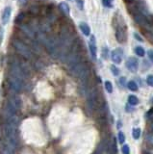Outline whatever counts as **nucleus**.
<instances>
[{
  "label": "nucleus",
  "mask_w": 153,
  "mask_h": 154,
  "mask_svg": "<svg viewBox=\"0 0 153 154\" xmlns=\"http://www.w3.org/2000/svg\"><path fill=\"white\" fill-rule=\"evenodd\" d=\"M130 1H135V0H130Z\"/></svg>",
  "instance_id": "nucleus-35"
},
{
  "label": "nucleus",
  "mask_w": 153,
  "mask_h": 154,
  "mask_svg": "<svg viewBox=\"0 0 153 154\" xmlns=\"http://www.w3.org/2000/svg\"><path fill=\"white\" fill-rule=\"evenodd\" d=\"M8 82H9L10 88L12 89L14 92H20L22 90V89H23L24 81L17 78V77H14V76L9 75Z\"/></svg>",
  "instance_id": "nucleus-5"
},
{
  "label": "nucleus",
  "mask_w": 153,
  "mask_h": 154,
  "mask_svg": "<svg viewBox=\"0 0 153 154\" xmlns=\"http://www.w3.org/2000/svg\"><path fill=\"white\" fill-rule=\"evenodd\" d=\"M151 129L153 130V122H152V124H151Z\"/></svg>",
  "instance_id": "nucleus-34"
},
{
  "label": "nucleus",
  "mask_w": 153,
  "mask_h": 154,
  "mask_svg": "<svg viewBox=\"0 0 153 154\" xmlns=\"http://www.w3.org/2000/svg\"><path fill=\"white\" fill-rule=\"evenodd\" d=\"M117 17V19L115 17L114 18V24L116 27V38L117 42L120 44H124L127 40V34H126V25L123 21V18H121V17Z\"/></svg>",
  "instance_id": "nucleus-3"
},
{
  "label": "nucleus",
  "mask_w": 153,
  "mask_h": 154,
  "mask_svg": "<svg viewBox=\"0 0 153 154\" xmlns=\"http://www.w3.org/2000/svg\"><path fill=\"white\" fill-rule=\"evenodd\" d=\"M59 8H60V10L62 11L63 14H65L66 15H70V6L67 5V3H66V2H61L59 4Z\"/></svg>",
  "instance_id": "nucleus-14"
},
{
  "label": "nucleus",
  "mask_w": 153,
  "mask_h": 154,
  "mask_svg": "<svg viewBox=\"0 0 153 154\" xmlns=\"http://www.w3.org/2000/svg\"><path fill=\"white\" fill-rule=\"evenodd\" d=\"M117 138H118V142H120V144H123L124 141H125V136L124 134L121 132H118V135H117Z\"/></svg>",
  "instance_id": "nucleus-24"
},
{
  "label": "nucleus",
  "mask_w": 153,
  "mask_h": 154,
  "mask_svg": "<svg viewBox=\"0 0 153 154\" xmlns=\"http://www.w3.org/2000/svg\"><path fill=\"white\" fill-rule=\"evenodd\" d=\"M104 86H105V90L109 92V94H112L113 92V85L110 81H105L104 83Z\"/></svg>",
  "instance_id": "nucleus-18"
},
{
  "label": "nucleus",
  "mask_w": 153,
  "mask_h": 154,
  "mask_svg": "<svg viewBox=\"0 0 153 154\" xmlns=\"http://www.w3.org/2000/svg\"><path fill=\"white\" fill-rule=\"evenodd\" d=\"M12 44L14 46V48L16 49V51L21 57H23L24 59H30L32 57V50L29 48V46L27 44H24L20 38H14Z\"/></svg>",
  "instance_id": "nucleus-4"
},
{
  "label": "nucleus",
  "mask_w": 153,
  "mask_h": 154,
  "mask_svg": "<svg viewBox=\"0 0 153 154\" xmlns=\"http://www.w3.org/2000/svg\"><path fill=\"white\" fill-rule=\"evenodd\" d=\"M125 65L129 71L135 73L138 70V68H139V61L136 57H129L126 61Z\"/></svg>",
  "instance_id": "nucleus-6"
},
{
  "label": "nucleus",
  "mask_w": 153,
  "mask_h": 154,
  "mask_svg": "<svg viewBox=\"0 0 153 154\" xmlns=\"http://www.w3.org/2000/svg\"><path fill=\"white\" fill-rule=\"evenodd\" d=\"M128 103L130 104V105H132V106H135L137 105V104H139V98L137 97L136 95H129L128 96Z\"/></svg>",
  "instance_id": "nucleus-15"
},
{
  "label": "nucleus",
  "mask_w": 153,
  "mask_h": 154,
  "mask_svg": "<svg viewBox=\"0 0 153 154\" xmlns=\"http://www.w3.org/2000/svg\"><path fill=\"white\" fill-rule=\"evenodd\" d=\"M127 88L129 89L130 91L132 92H137L138 91V85L137 83L135 82V81H129V82H127Z\"/></svg>",
  "instance_id": "nucleus-16"
},
{
  "label": "nucleus",
  "mask_w": 153,
  "mask_h": 154,
  "mask_svg": "<svg viewBox=\"0 0 153 154\" xmlns=\"http://www.w3.org/2000/svg\"><path fill=\"white\" fill-rule=\"evenodd\" d=\"M76 2H77V5H78L79 9L83 10L84 9V1L83 0H76Z\"/></svg>",
  "instance_id": "nucleus-27"
},
{
  "label": "nucleus",
  "mask_w": 153,
  "mask_h": 154,
  "mask_svg": "<svg viewBox=\"0 0 153 154\" xmlns=\"http://www.w3.org/2000/svg\"><path fill=\"white\" fill-rule=\"evenodd\" d=\"M41 42L44 44L48 53L50 54L53 58H60L61 44H60L59 37L46 36V35H44V38L41 40Z\"/></svg>",
  "instance_id": "nucleus-2"
},
{
  "label": "nucleus",
  "mask_w": 153,
  "mask_h": 154,
  "mask_svg": "<svg viewBox=\"0 0 153 154\" xmlns=\"http://www.w3.org/2000/svg\"><path fill=\"white\" fill-rule=\"evenodd\" d=\"M108 53H109V49L106 46H103L102 47V52H101V56L103 59H108Z\"/></svg>",
  "instance_id": "nucleus-20"
},
{
  "label": "nucleus",
  "mask_w": 153,
  "mask_h": 154,
  "mask_svg": "<svg viewBox=\"0 0 153 154\" xmlns=\"http://www.w3.org/2000/svg\"><path fill=\"white\" fill-rule=\"evenodd\" d=\"M70 72V74L80 80V83L83 82H88L91 75V67L90 65L85 61L79 62L78 64H76L74 67L68 69Z\"/></svg>",
  "instance_id": "nucleus-1"
},
{
  "label": "nucleus",
  "mask_w": 153,
  "mask_h": 154,
  "mask_svg": "<svg viewBox=\"0 0 153 154\" xmlns=\"http://www.w3.org/2000/svg\"><path fill=\"white\" fill-rule=\"evenodd\" d=\"M20 29L23 31V33L26 35L27 37L31 38H36V30L34 29V27H32L29 24H21L20 25Z\"/></svg>",
  "instance_id": "nucleus-8"
},
{
  "label": "nucleus",
  "mask_w": 153,
  "mask_h": 154,
  "mask_svg": "<svg viewBox=\"0 0 153 154\" xmlns=\"http://www.w3.org/2000/svg\"><path fill=\"white\" fill-rule=\"evenodd\" d=\"M16 147L17 145H13L12 142H10L9 141L4 140V144L2 146V154H16Z\"/></svg>",
  "instance_id": "nucleus-7"
},
{
  "label": "nucleus",
  "mask_w": 153,
  "mask_h": 154,
  "mask_svg": "<svg viewBox=\"0 0 153 154\" xmlns=\"http://www.w3.org/2000/svg\"><path fill=\"white\" fill-rule=\"evenodd\" d=\"M134 37H135V38L137 41H143V38H141V36L139 34H137V33H134Z\"/></svg>",
  "instance_id": "nucleus-30"
},
{
  "label": "nucleus",
  "mask_w": 153,
  "mask_h": 154,
  "mask_svg": "<svg viewBox=\"0 0 153 154\" xmlns=\"http://www.w3.org/2000/svg\"><path fill=\"white\" fill-rule=\"evenodd\" d=\"M147 55H148V58H149V60H150L152 63H153V49H150V50H148V52H147Z\"/></svg>",
  "instance_id": "nucleus-28"
},
{
  "label": "nucleus",
  "mask_w": 153,
  "mask_h": 154,
  "mask_svg": "<svg viewBox=\"0 0 153 154\" xmlns=\"http://www.w3.org/2000/svg\"><path fill=\"white\" fill-rule=\"evenodd\" d=\"M121 152L122 154H130V147L128 145H124L121 147Z\"/></svg>",
  "instance_id": "nucleus-23"
},
{
  "label": "nucleus",
  "mask_w": 153,
  "mask_h": 154,
  "mask_svg": "<svg viewBox=\"0 0 153 154\" xmlns=\"http://www.w3.org/2000/svg\"><path fill=\"white\" fill-rule=\"evenodd\" d=\"M132 135H133V138L135 139V140H139L140 137H141V129L140 128H134Z\"/></svg>",
  "instance_id": "nucleus-19"
},
{
  "label": "nucleus",
  "mask_w": 153,
  "mask_h": 154,
  "mask_svg": "<svg viewBox=\"0 0 153 154\" xmlns=\"http://www.w3.org/2000/svg\"><path fill=\"white\" fill-rule=\"evenodd\" d=\"M18 2H20L21 5H24V4L27 2V0H18Z\"/></svg>",
  "instance_id": "nucleus-33"
},
{
  "label": "nucleus",
  "mask_w": 153,
  "mask_h": 154,
  "mask_svg": "<svg viewBox=\"0 0 153 154\" xmlns=\"http://www.w3.org/2000/svg\"><path fill=\"white\" fill-rule=\"evenodd\" d=\"M11 14H12V8L11 7H6L4 11H3L2 15H1V19H2V23L3 24H7L10 20L11 17Z\"/></svg>",
  "instance_id": "nucleus-11"
},
{
  "label": "nucleus",
  "mask_w": 153,
  "mask_h": 154,
  "mask_svg": "<svg viewBox=\"0 0 153 154\" xmlns=\"http://www.w3.org/2000/svg\"><path fill=\"white\" fill-rule=\"evenodd\" d=\"M121 126H122V124H121V121H117V129H120Z\"/></svg>",
  "instance_id": "nucleus-32"
},
{
  "label": "nucleus",
  "mask_w": 153,
  "mask_h": 154,
  "mask_svg": "<svg viewBox=\"0 0 153 154\" xmlns=\"http://www.w3.org/2000/svg\"><path fill=\"white\" fill-rule=\"evenodd\" d=\"M146 154H150V153H146Z\"/></svg>",
  "instance_id": "nucleus-37"
},
{
  "label": "nucleus",
  "mask_w": 153,
  "mask_h": 154,
  "mask_svg": "<svg viewBox=\"0 0 153 154\" xmlns=\"http://www.w3.org/2000/svg\"><path fill=\"white\" fill-rule=\"evenodd\" d=\"M146 83H147L148 86L153 87V75L152 74L151 75H148L146 77Z\"/></svg>",
  "instance_id": "nucleus-25"
},
{
  "label": "nucleus",
  "mask_w": 153,
  "mask_h": 154,
  "mask_svg": "<svg viewBox=\"0 0 153 154\" xmlns=\"http://www.w3.org/2000/svg\"><path fill=\"white\" fill-rule=\"evenodd\" d=\"M8 101L12 104V105L16 108L17 111L20 109V107H21V100H20V97H17V96H12V97H10L8 99Z\"/></svg>",
  "instance_id": "nucleus-12"
},
{
  "label": "nucleus",
  "mask_w": 153,
  "mask_h": 154,
  "mask_svg": "<svg viewBox=\"0 0 153 154\" xmlns=\"http://www.w3.org/2000/svg\"><path fill=\"white\" fill-rule=\"evenodd\" d=\"M102 4L104 7L107 8H112V3H111V0H102Z\"/></svg>",
  "instance_id": "nucleus-26"
},
{
  "label": "nucleus",
  "mask_w": 153,
  "mask_h": 154,
  "mask_svg": "<svg viewBox=\"0 0 153 154\" xmlns=\"http://www.w3.org/2000/svg\"><path fill=\"white\" fill-rule=\"evenodd\" d=\"M79 28L80 30L82 31V33L85 35V36L87 37H89L90 36V34H91V28H90V26L87 24L86 22H81L79 24Z\"/></svg>",
  "instance_id": "nucleus-13"
},
{
  "label": "nucleus",
  "mask_w": 153,
  "mask_h": 154,
  "mask_svg": "<svg viewBox=\"0 0 153 154\" xmlns=\"http://www.w3.org/2000/svg\"><path fill=\"white\" fill-rule=\"evenodd\" d=\"M2 40H3V30L2 28H0V44H1Z\"/></svg>",
  "instance_id": "nucleus-31"
},
{
  "label": "nucleus",
  "mask_w": 153,
  "mask_h": 154,
  "mask_svg": "<svg viewBox=\"0 0 153 154\" xmlns=\"http://www.w3.org/2000/svg\"><path fill=\"white\" fill-rule=\"evenodd\" d=\"M111 71H112L113 75H115V76L120 75V69H118L116 65H111Z\"/></svg>",
  "instance_id": "nucleus-21"
},
{
  "label": "nucleus",
  "mask_w": 153,
  "mask_h": 154,
  "mask_svg": "<svg viewBox=\"0 0 153 154\" xmlns=\"http://www.w3.org/2000/svg\"><path fill=\"white\" fill-rule=\"evenodd\" d=\"M122 55H123V52H122L121 48H117L115 49L114 51L111 54V58H112V61L115 64H120L122 61Z\"/></svg>",
  "instance_id": "nucleus-9"
},
{
  "label": "nucleus",
  "mask_w": 153,
  "mask_h": 154,
  "mask_svg": "<svg viewBox=\"0 0 153 154\" xmlns=\"http://www.w3.org/2000/svg\"><path fill=\"white\" fill-rule=\"evenodd\" d=\"M125 83H126V79L124 78V77H120V84H121V86L123 87V86H125Z\"/></svg>",
  "instance_id": "nucleus-29"
},
{
  "label": "nucleus",
  "mask_w": 153,
  "mask_h": 154,
  "mask_svg": "<svg viewBox=\"0 0 153 154\" xmlns=\"http://www.w3.org/2000/svg\"><path fill=\"white\" fill-rule=\"evenodd\" d=\"M135 52L139 57H144V54H145L144 49L141 47V46H137V47L135 48Z\"/></svg>",
  "instance_id": "nucleus-17"
},
{
  "label": "nucleus",
  "mask_w": 153,
  "mask_h": 154,
  "mask_svg": "<svg viewBox=\"0 0 153 154\" xmlns=\"http://www.w3.org/2000/svg\"><path fill=\"white\" fill-rule=\"evenodd\" d=\"M89 48H90V53L93 59H96V42H95V38L94 36H91L90 41H89Z\"/></svg>",
  "instance_id": "nucleus-10"
},
{
  "label": "nucleus",
  "mask_w": 153,
  "mask_h": 154,
  "mask_svg": "<svg viewBox=\"0 0 153 154\" xmlns=\"http://www.w3.org/2000/svg\"><path fill=\"white\" fill-rule=\"evenodd\" d=\"M24 18H25V14H24V13H20V14L17 17L16 22H17V23H20L21 21L24 20Z\"/></svg>",
  "instance_id": "nucleus-22"
},
{
  "label": "nucleus",
  "mask_w": 153,
  "mask_h": 154,
  "mask_svg": "<svg viewBox=\"0 0 153 154\" xmlns=\"http://www.w3.org/2000/svg\"><path fill=\"white\" fill-rule=\"evenodd\" d=\"M70 1H73V0H70Z\"/></svg>",
  "instance_id": "nucleus-36"
}]
</instances>
